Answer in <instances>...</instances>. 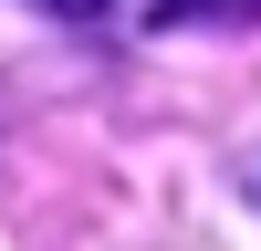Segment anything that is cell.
Listing matches in <instances>:
<instances>
[{
    "label": "cell",
    "instance_id": "6da1fadb",
    "mask_svg": "<svg viewBox=\"0 0 261 251\" xmlns=\"http://www.w3.org/2000/svg\"><path fill=\"white\" fill-rule=\"evenodd\" d=\"M251 11H261V0H167L157 21H251Z\"/></svg>",
    "mask_w": 261,
    "mask_h": 251
},
{
    "label": "cell",
    "instance_id": "7a4b0ae2",
    "mask_svg": "<svg viewBox=\"0 0 261 251\" xmlns=\"http://www.w3.org/2000/svg\"><path fill=\"white\" fill-rule=\"evenodd\" d=\"M32 11H63V21H94L105 0H32Z\"/></svg>",
    "mask_w": 261,
    "mask_h": 251
}]
</instances>
